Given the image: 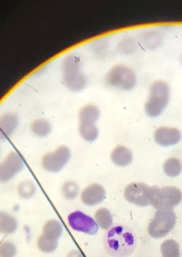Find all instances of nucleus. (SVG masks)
I'll return each mask as SVG.
<instances>
[{"instance_id":"nucleus-17","label":"nucleus","mask_w":182,"mask_h":257,"mask_svg":"<svg viewBox=\"0 0 182 257\" xmlns=\"http://www.w3.org/2000/svg\"><path fill=\"white\" fill-rule=\"evenodd\" d=\"M100 111L99 108L94 104H87L80 110L78 114L79 122L95 123L99 120Z\"/></svg>"},{"instance_id":"nucleus-2","label":"nucleus","mask_w":182,"mask_h":257,"mask_svg":"<svg viewBox=\"0 0 182 257\" xmlns=\"http://www.w3.org/2000/svg\"><path fill=\"white\" fill-rule=\"evenodd\" d=\"M62 77L67 88L73 92H78L86 87L87 79L82 69L79 57L70 55L62 63Z\"/></svg>"},{"instance_id":"nucleus-16","label":"nucleus","mask_w":182,"mask_h":257,"mask_svg":"<svg viewBox=\"0 0 182 257\" xmlns=\"http://www.w3.org/2000/svg\"><path fill=\"white\" fill-rule=\"evenodd\" d=\"M63 232V225L56 219L48 220L47 222L44 223L42 229V234L55 239H60V237L62 236Z\"/></svg>"},{"instance_id":"nucleus-13","label":"nucleus","mask_w":182,"mask_h":257,"mask_svg":"<svg viewBox=\"0 0 182 257\" xmlns=\"http://www.w3.org/2000/svg\"><path fill=\"white\" fill-rule=\"evenodd\" d=\"M20 120L18 115L15 113H5L0 118V130L3 138L10 137L19 125Z\"/></svg>"},{"instance_id":"nucleus-27","label":"nucleus","mask_w":182,"mask_h":257,"mask_svg":"<svg viewBox=\"0 0 182 257\" xmlns=\"http://www.w3.org/2000/svg\"><path fill=\"white\" fill-rule=\"evenodd\" d=\"M18 255V247L10 240H5L0 244V257H16Z\"/></svg>"},{"instance_id":"nucleus-5","label":"nucleus","mask_w":182,"mask_h":257,"mask_svg":"<svg viewBox=\"0 0 182 257\" xmlns=\"http://www.w3.org/2000/svg\"><path fill=\"white\" fill-rule=\"evenodd\" d=\"M176 224V216L173 211H157L148 225V234L156 239L164 238L174 229Z\"/></svg>"},{"instance_id":"nucleus-14","label":"nucleus","mask_w":182,"mask_h":257,"mask_svg":"<svg viewBox=\"0 0 182 257\" xmlns=\"http://www.w3.org/2000/svg\"><path fill=\"white\" fill-rule=\"evenodd\" d=\"M133 159V153L126 147H116L111 153V160L113 164L119 167H125L127 165H130Z\"/></svg>"},{"instance_id":"nucleus-18","label":"nucleus","mask_w":182,"mask_h":257,"mask_svg":"<svg viewBox=\"0 0 182 257\" xmlns=\"http://www.w3.org/2000/svg\"><path fill=\"white\" fill-rule=\"evenodd\" d=\"M78 131L81 137L88 143L95 141L99 136V128L95 123L79 122Z\"/></svg>"},{"instance_id":"nucleus-20","label":"nucleus","mask_w":182,"mask_h":257,"mask_svg":"<svg viewBox=\"0 0 182 257\" xmlns=\"http://www.w3.org/2000/svg\"><path fill=\"white\" fill-rule=\"evenodd\" d=\"M94 220L99 227L102 229L108 230L113 225V217L112 212L106 208H101L94 213Z\"/></svg>"},{"instance_id":"nucleus-4","label":"nucleus","mask_w":182,"mask_h":257,"mask_svg":"<svg viewBox=\"0 0 182 257\" xmlns=\"http://www.w3.org/2000/svg\"><path fill=\"white\" fill-rule=\"evenodd\" d=\"M170 87L163 81H157L151 85L150 94L145 104V111L150 117H158L163 113L169 103Z\"/></svg>"},{"instance_id":"nucleus-22","label":"nucleus","mask_w":182,"mask_h":257,"mask_svg":"<svg viewBox=\"0 0 182 257\" xmlns=\"http://www.w3.org/2000/svg\"><path fill=\"white\" fill-rule=\"evenodd\" d=\"M162 257H180V245L176 240L167 239L161 243Z\"/></svg>"},{"instance_id":"nucleus-9","label":"nucleus","mask_w":182,"mask_h":257,"mask_svg":"<svg viewBox=\"0 0 182 257\" xmlns=\"http://www.w3.org/2000/svg\"><path fill=\"white\" fill-rule=\"evenodd\" d=\"M150 189L146 183L133 182L124 189V199L138 207H147L150 205Z\"/></svg>"},{"instance_id":"nucleus-29","label":"nucleus","mask_w":182,"mask_h":257,"mask_svg":"<svg viewBox=\"0 0 182 257\" xmlns=\"http://www.w3.org/2000/svg\"><path fill=\"white\" fill-rule=\"evenodd\" d=\"M181 62H182V56H181Z\"/></svg>"},{"instance_id":"nucleus-19","label":"nucleus","mask_w":182,"mask_h":257,"mask_svg":"<svg viewBox=\"0 0 182 257\" xmlns=\"http://www.w3.org/2000/svg\"><path fill=\"white\" fill-rule=\"evenodd\" d=\"M37 247L44 254H51L58 248L59 240L41 234L37 238Z\"/></svg>"},{"instance_id":"nucleus-26","label":"nucleus","mask_w":182,"mask_h":257,"mask_svg":"<svg viewBox=\"0 0 182 257\" xmlns=\"http://www.w3.org/2000/svg\"><path fill=\"white\" fill-rule=\"evenodd\" d=\"M141 42L148 49H154L160 44L161 36L158 33L148 31L141 36Z\"/></svg>"},{"instance_id":"nucleus-23","label":"nucleus","mask_w":182,"mask_h":257,"mask_svg":"<svg viewBox=\"0 0 182 257\" xmlns=\"http://www.w3.org/2000/svg\"><path fill=\"white\" fill-rule=\"evenodd\" d=\"M163 169L166 175L170 178H176L182 173V164L179 159L171 157L163 163Z\"/></svg>"},{"instance_id":"nucleus-10","label":"nucleus","mask_w":182,"mask_h":257,"mask_svg":"<svg viewBox=\"0 0 182 257\" xmlns=\"http://www.w3.org/2000/svg\"><path fill=\"white\" fill-rule=\"evenodd\" d=\"M24 161L18 152H11L0 165V182H8L23 170Z\"/></svg>"},{"instance_id":"nucleus-25","label":"nucleus","mask_w":182,"mask_h":257,"mask_svg":"<svg viewBox=\"0 0 182 257\" xmlns=\"http://www.w3.org/2000/svg\"><path fill=\"white\" fill-rule=\"evenodd\" d=\"M36 191V185L31 180L23 181L20 183L18 187V195L24 199H29L34 197Z\"/></svg>"},{"instance_id":"nucleus-12","label":"nucleus","mask_w":182,"mask_h":257,"mask_svg":"<svg viewBox=\"0 0 182 257\" xmlns=\"http://www.w3.org/2000/svg\"><path fill=\"white\" fill-rule=\"evenodd\" d=\"M106 191L104 187L99 183L89 185L82 191L81 200L85 205H98L105 199Z\"/></svg>"},{"instance_id":"nucleus-1","label":"nucleus","mask_w":182,"mask_h":257,"mask_svg":"<svg viewBox=\"0 0 182 257\" xmlns=\"http://www.w3.org/2000/svg\"><path fill=\"white\" fill-rule=\"evenodd\" d=\"M103 243L106 251L112 256L127 257L135 251L137 237L129 226L116 224L106 232Z\"/></svg>"},{"instance_id":"nucleus-7","label":"nucleus","mask_w":182,"mask_h":257,"mask_svg":"<svg viewBox=\"0 0 182 257\" xmlns=\"http://www.w3.org/2000/svg\"><path fill=\"white\" fill-rule=\"evenodd\" d=\"M71 158V151L67 146H60L53 152H48L42 157L43 170L56 174L64 169Z\"/></svg>"},{"instance_id":"nucleus-8","label":"nucleus","mask_w":182,"mask_h":257,"mask_svg":"<svg viewBox=\"0 0 182 257\" xmlns=\"http://www.w3.org/2000/svg\"><path fill=\"white\" fill-rule=\"evenodd\" d=\"M68 223L73 230L88 235H95L99 231V225L95 220L82 211H74L69 213Z\"/></svg>"},{"instance_id":"nucleus-15","label":"nucleus","mask_w":182,"mask_h":257,"mask_svg":"<svg viewBox=\"0 0 182 257\" xmlns=\"http://www.w3.org/2000/svg\"><path fill=\"white\" fill-rule=\"evenodd\" d=\"M18 229V221L15 216L5 211L0 212V233L5 235L15 234Z\"/></svg>"},{"instance_id":"nucleus-24","label":"nucleus","mask_w":182,"mask_h":257,"mask_svg":"<svg viewBox=\"0 0 182 257\" xmlns=\"http://www.w3.org/2000/svg\"><path fill=\"white\" fill-rule=\"evenodd\" d=\"M79 186L74 181H66L61 187V195L66 200H73L79 195Z\"/></svg>"},{"instance_id":"nucleus-11","label":"nucleus","mask_w":182,"mask_h":257,"mask_svg":"<svg viewBox=\"0 0 182 257\" xmlns=\"http://www.w3.org/2000/svg\"><path fill=\"white\" fill-rule=\"evenodd\" d=\"M154 140L161 147L174 146L182 140L181 132L172 127H159L154 131Z\"/></svg>"},{"instance_id":"nucleus-28","label":"nucleus","mask_w":182,"mask_h":257,"mask_svg":"<svg viewBox=\"0 0 182 257\" xmlns=\"http://www.w3.org/2000/svg\"><path fill=\"white\" fill-rule=\"evenodd\" d=\"M66 257H84L83 255H82V253L79 251V250H77V249H73L72 251H69L68 253V255H67Z\"/></svg>"},{"instance_id":"nucleus-21","label":"nucleus","mask_w":182,"mask_h":257,"mask_svg":"<svg viewBox=\"0 0 182 257\" xmlns=\"http://www.w3.org/2000/svg\"><path fill=\"white\" fill-rule=\"evenodd\" d=\"M30 128L32 133L39 138H45L52 133V125L46 119H37L31 123Z\"/></svg>"},{"instance_id":"nucleus-6","label":"nucleus","mask_w":182,"mask_h":257,"mask_svg":"<svg viewBox=\"0 0 182 257\" xmlns=\"http://www.w3.org/2000/svg\"><path fill=\"white\" fill-rule=\"evenodd\" d=\"M106 82L112 87L130 90L135 87L137 76L135 72L127 65L117 64L107 73Z\"/></svg>"},{"instance_id":"nucleus-3","label":"nucleus","mask_w":182,"mask_h":257,"mask_svg":"<svg viewBox=\"0 0 182 257\" xmlns=\"http://www.w3.org/2000/svg\"><path fill=\"white\" fill-rule=\"evenodd\" d=\"M182 200V193L176 187H150V205L157 211H172Z\"/></svg>"}]
</instances>
